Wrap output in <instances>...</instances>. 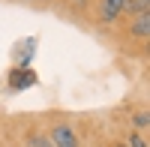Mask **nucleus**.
Here are the masks:
<instances>
[{
  "mask_svg": "<svg viewBox=\"0 0 150 147\" xmlns=\"http://www.w3.org/2000/svg\"><path fill=\"white\" fill-rule=\"evenodd\" d=\"M48 141H51V147H78V135L69 123H57L48 132Z\"/></svg>",
  "mask_w": 150,
  "mask_h": 147,
  "instance_id": "f257e3e1",
  "label": "nucleus"
},
{
  "mask_svg": "<svg viewBox=\"0 0 150 147\" xmlns=\"http://www.w3.org/2000/svg\"><path fill=\"white\" fill-rule=\"evenodd\" d=\"M123 6H126V0H99V18L102 21H114Z\"/></svg>",
  "mask_w": 150,
  "mask_h": 147,
  "instance_id": "f03ea898",
  "label": "nucleus"
},
{
  "mask_svg": "<svg viewBox=\"0 0 150 147\" xmlns=\"http://www.w3.org/2000/svg\"><path fill=\"white\" fill-rule=\"evenodd\" d=\"M33 81H36V72L33 69H15L9 75V87L12 90H24V87H30Z\"/></svg>",
  "mask_w": 150,
  "mask_h": 147,
  "instance_id": "7ed1b4c3",
  "label": "nucleus"
},
{
  "mask_svg": "<svg viewBox=\"0 0 150 147\" xmlns=\"http://www.w3.org/2000/svg\"><path fill=\"white\" fill-rule=\"evenodd\" d=\"M129 33H132V36H147V33H150V12H138V18L132 21Z\"/></svg>",
  "mask_w": 150,
  "mask_h": 147,
  "instance_id": "20e7f679",
  "label": "nucleus"
},
{
  "mask_svg": "<svg viewBox=\"0 0 150 147\" xmlns=\"http://www.w3.org/2000/svg\"><path fill=\"white\" fill-rule=\"evenodd\" d=\"M30 147H51V141H48L45 135H33L30 138Z\"/></svg>",
  "mask_w": 150,
  "mask_h": 147,
  "instance_id": "39448f33",
  "label": "nucleus"
},
{
  "mask_svg": "<svg viewBox=\"0 0 150 147\" xmlns=\"http://www.w3.org/2000/svg\"><path fill=\"white\" fill-rule=\"evenodd\" d=\"M129 147H147V141H144V135H138V132H135V135L129 138Z\"/></svg>",
  "mask_w": 150,
  "mask_h": 147,
  "instance_id": "423d86ee",
  "label": "nucleus"
},
{
  "mask_svg": "<svg viewBox=\"0 0 150 147\" xmlns=\"http://www.w3.org/2000/svg\"><path fill=\"white\" fill-rule=\"evenodd\" d=\"M135 126H138V129H147V114H135Z\"/></svg>",
  "mask_w": 150,
  "mask_h": 147,
  "instance_id": "0eeeda50",
  "label": "nucleus"
},
{
  "mask_svg": "<svg viewBox=\"0 0 150 147\" xmlns=\"http://www.w3.org/2000/svg\"><path fill=\"white\" fill-rule=\"evenodd\" d=\"M114 147H126V144H114Z\"/></svg>",
  "mask_w": 150,
  "mask_h": 147,
  "instance_id": "6e6552de",
  "label": "nucleus"
}]
</instances>
